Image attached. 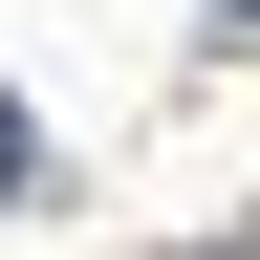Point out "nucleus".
I'll list each match as a JSON object with an SVG mask.
<instances>
[{
  "label": "nucleus",
  "mask_w": 260,
  "mask_h": 260,
  "mask_svg": "<svg viewBox=\"0 0 260 260\" xmlns=\"http://www.w3.org/2000/svg\"><path fill=\"white\" fill-rule=\"evenodd\" d=\"M0 195H44V130H22V109H0Z\"/></svg>",
  "instance_id": "f257e3e1"
},
{
  "label": "nucleus",
  "mask_w": 260,
  "mask_h": 260,
  "mask_svg": "<svg viewBox=\"0 0 260 260\" xmlns=\"http://www.w3.org/2000/svg\"><path fill=\"white\" fill-rule=\"evenodd\" d=\"M217 22H260V0H217Z\"/></svg>",
  "instance_id": "f03ea898"
}]
</instances>
